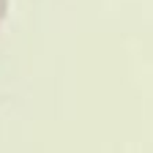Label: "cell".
I'll return each mask as SVG.
<instances>
[{"label":"cell","mask_w":153,"mask_h":153,"mask_svg":"<svg viewBox=\"0 0 153 153\" xmlns=\"http://www.w3.org/2000/svg\"><path fill=\"white\" fill-rule=\"evenodd\" d=\"M6 11H8V0H0V25H3V19H6Z\"/></svg>","instance_id":"6da1fadb"}]
</instances>
